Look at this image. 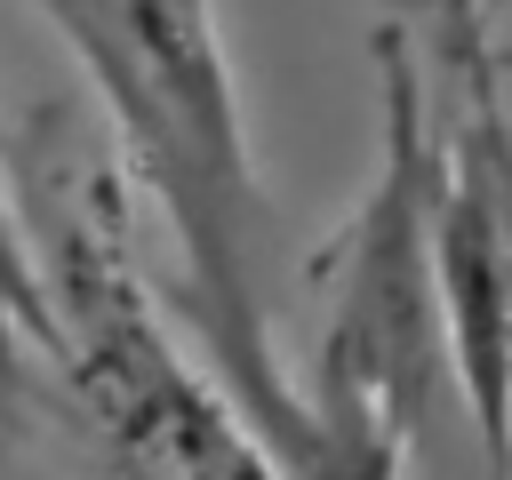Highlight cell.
Returning a JSON list of instances; mask_svg holds the SVG:
<instances>
[{"mask_svg":"<svg viewBox=\"0 0 512 480\" xmlns=\"http://www.w3.org/2000/svg\"><path fill=\"white\" fill-rule=\"evenodd\" d=\"M112 144V128H104ZM56 104L8 144L16 208L48 288V384L80 424L96 480H280L256 424L232 408L224 376L192 368L184 336L160 320L120 232V168Z\"/></svg>","mask_w":512,"mask_h":480,"instance_id":"1","label":"cell"},{"mask_svg":"<svg viewBox=\"0 0 512 480\" xmlns=\"http://www.w3.org/2000/svg\"><path fill=\"white\" fill-rule=\"evenodd\" d=\"M120 24L136 56V104L104 128L128 152V176L168 216L184 272V328L200 360L224 376L232 408L280 464V448L304 432V384L272 328L280 216L248 152L216 0H120Z\"/></svg>","mask_w":512,"mask_h":480,"instance_id":"2","label":"cell"},{"mask_svg":"<svg viewBox=\"0 0 512 480\" xmlns=\"http://www.w3.org/2000/svg\"><path fill=\"white\" fill-rule=\"evenodd\" d=\"M376 176L352 208V224L328 248V304H320V352L312 376H296L312 400H344L376 416L408 480H488L456 352H448V296H440V176L448 136L432 104V64L416 56L408 24L376 32Z\"/></svg>","mask_w":512,"mask_h":480,"instance_id":"3","label":"cell"},{"mask_svg":"<svg viewBox=\"0 0 512 480\" xmlns=\"http://www.w3.org/2000/svg\"><path fill=\"white\" fill-rule=\"evenodd\" d=\"M48 344H56V320H48L40 256H32L16 184L0 176V448L32 424V408H40V392H48V384H40V376H48Z\"/></svg>","mask_w":512,"mask_h":480,"instance_id":"4","label":"cell"},{"mask_svg":"<svg viewBox=\"0 0 512 480\" xmlns=\"http://www.w3.org/2000/svg\"><path fill=\"white\" fill-rule=\"evenodd\" d=\"M64 48H72V64H80V80H88V96H96V112L104 120H120L128 104H136V56H128V24H120V0H24Z\"/></svg>","mask_w":512,"mask_h":480,"instance_id":"5","label":"cell"},{"mask_svg":"<svg viewBox=\"0 0 512 480\" xmlns=\"http://www.w3.org/2000/svg\"><path fill=\"white\" fill-rule=\"evenodd\" d=\"M432 32H440V72H472V64H496L488 48V24H480V0H424Z\"/></svg>","mask_w":512,"mask_h":480,"instance_id":"6","label":"cell"},{"mask_svg":"<svg viewBox=\"0 0 512 480\" xmlns=\"http://www.w3.org/2000/svg\"><path fill=\"white\" fill-rule=\"evenodd\" d=\"M512 0H480V24H488V40H496V16H504Z\"/></svg>","mask_w":512,"mask_h":480,"instance_id":"7","label":"cell"},{"mask_svg":"<svg viewBox=\"0 0 512 480\" xmlns=\"http://www.w3.org/2000/svg\"><path fill=\"white\" fill-rule=\"evenodd\" d=\"M384 8H392V16H424V0H384Z\"/></svg>","mask_w":512,"mask_h":480,"instance_id":"8","label":"cell"}]
</instances>
